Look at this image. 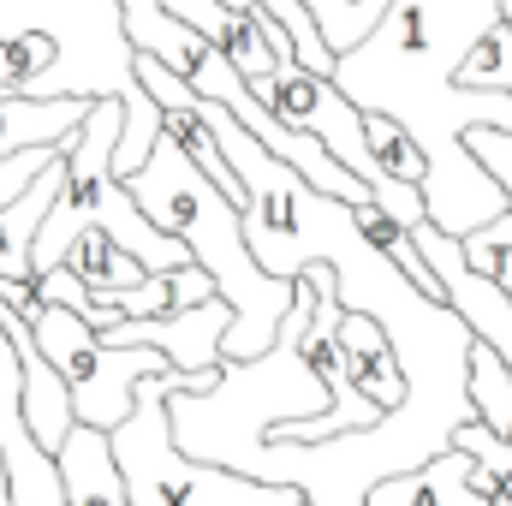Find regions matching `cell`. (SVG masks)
<instances>
[{
    "label": "cell",
    "instance_id": "3957f363",
    "mask_svg": "<svg viewBox=\"0 0 512 506\" xmlns=\"http://www.w3.org/2000/svg\"><path fill=\"white\" fill-rule=\"evenodd\" d=\"M126 197L149 215V227H161L167 239H179L191 251V268L209 274L215 298L233 310V328L221 340V364H245V358H262L298 298L292 280H274L251 262V245H245V227H239V209L179 155V143L161 131L155 149L143 155V167L120 179Z\"/></svg>",
    "mask_w": 512,
    "mask_h": 506
},
{
    "label": "cell",
    "instance_id": "6da1fadb",
    "mask_svg": "<svg viewBox=\"0 0 512 506\" xmlns=\"http://www.w3.org/2000/svg\"><path fill=\"white\" fill-rule=\"evenodd\" d=\"M501 24V0H387L376 30L334 54L328 84L358 108L393 120L423 155V221L465 239L507 215V191L477 167L465 131H512V96L459 90L453 72L483 30Z\"/></svg>",
    "mask_w": 512,
    "mask_h": 506
},
{
    "label": "cell",
    "instance_id": "603a6c76",
    "mask_svg": "<svg viewBox=\"0 0 512 506\" xmlns=\"http://www.w3.org/2000/svg\"><path fill=\"white\" fill-rule=\"evenodd\" d=\"M0 506H6V471H0Z\"/></svg>",
    "mask_w": 512,
    "mask_h": 506
},
{
    "label": "cell",
    "instance_id": "44dd1931",
    "mask_svg": "<svg viewBox=\"0 0 512 506\" xmlns=\"http://www.w3.org/2000/svg\"><path fill=\"white\" fill-rule=\"evenodd\" d=\"M489 280H495V292H501V298L512 304V251L501 256V262H495V274H489Z\"/></svg>",
    "mask_w": 512,
    "mask_h": 506
},
{
    "label": "cell",
    "instance_id": "cb8c5ba5",
    "mask_svg": "<svg viewBox=\"0 0 512 506\" xmlns=\"http://www.w3.org/2000/svg\"><path fill=\"white\" fill-rule=\"evenodd\" d=\"M507 447H512V435H507Z\"/></svg>",
    "mask_w": 512,
    "mask_h": 506
},
{
    "label": "cell",
    "instance_id": "277c9868",
    "mask_svg": "<svg viewBox=\"0 0 512 506\" xmlns=\"http://www.w3.org/2000/svg\"><path fill=\"white\" fill-rule=\"evenodd\" d=\"M292 286H298V298H292V310H286V322H280V334L262 358L221 364L209 393H167V429H173V447L185 459L239 471L268 429L322 417L334 405L328 387L316 381V370L298 358V340H304V322H310L316 298H310L304 280H292Z\"/></svg>",
    "mask_w": 512,
    "mask_h": 506
},
{
    "label": "cell",
    "instance_id": "d6986e66",
    "mask_svg": "<svg viewBox=\"0 0 512 506\" xmlns=\"http://www.w3.org/2000/svg\"><path fill=\"white\" fill-rule=\"evenodd\" d=\"M507 251H512V209L501 215V221H489V227H477V233H465V239H459L465 268H471V274H483V280L495 274V262H501Z\"/></svg>",
    "mask_w": 512,
    "mask_h": 506
},
{
    "label": "cell",
    "instance_id": "ffe728a7",
    "mask_svg": "<svg viewBox=\"0 0 512 506\" xmlns=\"http://www.w3.org/2000/svg\"><path fill=\"white\" fill-rule=\"evenodd\" d=\"M60 155H66V149H24V155H6V161H0V209H6L42 167H54Z\"/></svg>",
    "mask_w": 512,
    "mask_h": 506
},
{
    "label": "cell",
    "instance_id": "7402d4cb",
    "mask_svg": "<svg viewBox=\"0 0 512 506\" xmlns=\"http://www.w3.org/2000/svg\"><path fill=\"white\" fill-rule=\"evenodd\" d=\"M495 506H512V477L501 483V489H495Z\"/></svg>",
    "mask_w": 512,
    "mask_h": 506
},
{
    "label": "cell",
    "instance_id": "8fae6325",
    "mask_svg": "<svg viewBox=\"0 0 512 506\" xmlns=\"http://www.w3.org/2000/svg\"><path fill=\"white\" fill-rule=\"evenodd\" d=\"M465 477H471V459L447 447L441 459H429V465H417V471H405V477L376 483V489L364 495V506H495V501H483Z\"/></svg>",
    "mask_w": 512,
    "mask_h": 506
},
{
    "label": "cell",
    "instance_id": "5b68a950",
    "mask_svg": "<svg viewBox=\"0 0 512 506\" xmlns=\"http://www.w3.org/2000/svg\"><path fill=\"white\" fill-rule=\"evenodd\" d=\"M221 376V370H215ZM215 376H149L137 381L131 393V417L120 429H108V453L120 465V483H126L131 506H304L298 489H280V483H251L239 471H221V465H203V459H185L173 447V429H167V393H209Z\"/></svg>",
    "mask_w": 512,
    "mask_h": 506
},
{
    "label": "cell",
    "instance_id": "52a82bcc",
    "mask_svg": "<svg viewBox=\"0 0 512 506\" xmlns=\"http://www.w3.org/2000/svg\"><path fill=\"white\" fill-rule=\"evenodd\" d=\"M411 245H417V256H423V268L435 274L441 304L471 328V340H477L483 352H495V364L512 376V304L495 292V280L471 274V268H465V256H459V239L435 233L429 221H423V227H411Z\"/></svg>",
    "mask_w": 512,
    "mask_h": 506
},
{
    "label": "cell",
    "instance_id": "ac0fdd59",
    "mask_svg": "<svg viewBox=\"0 0 512 506\" xmlns=\"http://www.w3.org/2000/svg\"><path fill=\"white\" fill-rule=\"evenodd\" d=\"M453 453H465L477 471H489V477H501L507 483L512 477V447L501 441V435H489L483 423H465V429H453V441H447Z\"/></svg>",
    "mask_w": 512,
    "mask_h": 506
},
{
    "label": "cell",
    "instance_id": "8992f818",
    "mask_svg": "<svg viewBox=\"0 0 512 506\" xmlns=\"http://www.w3.org/2000/svg\"><path fill=\"white\" fill-rule=\"evenodd\" d=\"M30 340L36 352L48 358V370L66 381V399H72V423L84 429H120L131 417V393L137 381L167 376V358L149 352V346H108L102 334H90L72 310L60 304H42L30 316Z\"/></svg>",
    "mask_w": 512,
    "mask_h": 506
},
{
    "label": "cell",
    "instance_id": "7c38bea8",
    "mask_svg": "<svg viewBox=\"0 0 512 506\" xmlns=\"http://www.w3.org/2000/svg\"><path fill=\"white\" fill-rule=\"evenodd\" d=\"M54 197H60V161L54 167H42L6 209H0V280H12V286H30L36 274H30V251H36V233H42V215L54 209Z\"/></svg>",
    "mask_w": 512,
    "mask_h": 506
},
{
    "label": "cell",
    "instance_id": "7a4b0ae2",
    "mask_svg": "<svg viewBox=\"0 0 512 506\" xmlns=\"http://www.w3.org/2000/svg\"><path fill=\"white\" fill-rule=\"evenodd\" d=\"M120 0H0V96L24 102H120L126 126L114 179H131L161 137V114L131 72Z\"/></svg>",
    "mask_w": 512,
    "mask_h": 506
},
{
    "label": "cell",
    "instance_id": "e0dca14e",
    "mask_svg": "<svg viewBox=\"0 0 512 506\" xmlns=\"http://www.w3.org/2000/svg\"><path fill=\"white\" fill-rule=\"evenodd\" d=\"M364 143H370V161L382 167L393 185H423V155H417V143L405 137V131L393 126V120H376V114H364Z\"/></svg>",
    "mask_w": 512,
    "mask_h": 506
},
{
    "label": "cell",
    "instance_id": "30bf717a",
    "mask_svg": "<svg viewBox=\"0 0 512 506\" xmlns=\"http://www.w3.org/2000/svg\"><path fill=\"white\" fill-rule=\"evenodd\" d=\"M54 471H60V495H66V506H131L126 483H120V465H114L102 429L72 423L66 441H60V453H54Z\"/></svg>",
    "mask_w": 512,
    "mask_h": 506
},
{
    "label": "cell",
    "instance_id": "2e32d148",
    "mask_svg": "<svg viewBox=\"0 0 512 506\" xmlns=\"http://www.w3.org/2000/svg\"><path fill=\"white\" fill-rule=\"evenodd\" d=\"M453 84L459 90H501V96H512V30L507 24H495V30L477 36V48L459 60Z\"/></svg>",
    "mask_w": 512,
    "mask_h": 506
},
{
    "label": "cell",
    "instance_id": "ba28073f",
    "mask_svg": "<svg viewBox=\"0 0 512 506\" xmlns=\"http://www.w3.org/2000/svg\"><path fill=\"white\" fill-rule=\"evenodd\" d=\"M233 328V310L221 298L179 310V316H155V322H120L114 334H102L108 346H149L167 358V370L179 376H215L221 370V340Z\"/></svg>",
    "mask_w": 512,
    "mask_h": 506
},
{
    "label": "cell",
    "instance_id": "5bb4252c",
    "mask_svg": "<svg viewBox=\"0 0 512 506\" xmlns=\"http://www.w3.org/2000/svg\"><path fill=\"white\" fill-rule=\"evenodd\" d=\"M84 292H96V298H114V292H131L137 280H149L137 262H131L102 227H84L78 239H72V251H66V262H60Z\"/></svg>",
    "mask_w": 512,
    "mask_h": 506
},
{
    "label": "cell",
    "instance_id": "9a60e30c",
    "mask_svg": "<svg viewBox=\"0 0 512 506\" xmlns=\"http://www.w3.org/2000/svg\"><path fill=\"white\" fill-rule=\"evenodd\" d=\"M227 12H268L280 30H286V42H292V54H298V66L304 72H316V78H328L334 72V54H328V42H322V30H316V18L304 12V0H221Z\"/></svg>",
    "mask_w": 512,
    "mask_h": 506
},
{
    "label": "cell",
    "instance_id": "4fadbf2b",
    "mask_svg": "<svg viewBox=\"0 0 512 506\" xmlns=\"http://www.w3.org/2000/svg\"><path fill=\"white\" fill-rule=\"evenodd\" d=\"M90 102H24L0 96V161L24 149H72Z\"/></svg>",
    "mask_w": 512,
    "mask_h": 506
},
{
    "label": "cell",
    "instance_id": "9c48e42d",
    "mask_svg": "<svg viewBox=\"0 0 512 506\" xmlns=\"http://www.w3.org/2000/svg\"><path fill=\"white\" fill-rule=\"evenodd\" d=\"M334 340H340V358H346V381H352V393H364L382 417L387 411H399L405 381H399V364H393V346H387L382 328H376L370 316H358V310H340Z\"/></svg>",
    "mask_w": 512,
    "mask_h": 506
}]
</instances>
